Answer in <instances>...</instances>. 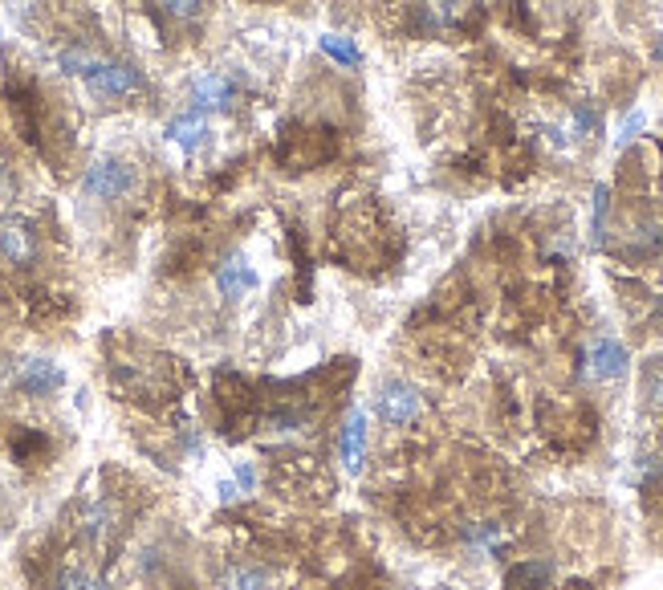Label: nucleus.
<instances>
[{
	"label": "nucleus",
	"instance_id": "f257e3e1",
	"mask_svg": "<svg viewBox=\"0 0 663 590\" xmlns=\"http://www.w3.org/2000/svg\"><path fill=\"white\" fill-rule=\"evenodd\" d=\"M82 82L98 94V98H127L135 90H143V74L127 62H102V57H94V62L86 66Z\"/></svg>",
	"mask_w": 663,
	"mask_h": 590
},
{
	"label": "nucleus",
	"instance_id": "f03ea898",
	"mask_svg": "<svg viewBox=\"0 0 663 590\" xmlns=\"http://www.w3.org/2000/svg\"><path fill=\"white\" fill-rule=\"evenodd\" d=\"M82 192L94 196V200H118V196H131L135 192V167L123 163V159H98L86 180H82Z\"/></svg>",
	"mask_w": 663,
	"mask_h": 590
},
{
	"label": "nucleus",
	"instance_id": "7ed1b4c3",
	"mask_svg": "<svg viewBox=\"0 0 663 590\" xmlns=\"http://www.w3.org/2000/svg\"><path fill=\"white\" fill-rule=\"evenodd\" d=\"M627 363H631V354H627V346L619 338H594L586 346V354H582V371L590 379H598V383L619 379L627 371Z\"/></svg>",
	"mask_w": 663,
	"mask_h": 590
},
{
	"label": "nucleus",
	"instance_id": "20e7f679",
	"mask_svg": "<svg viewBox=\"0 0 663 590\" xmlns=\"http://www.w3.org/2000/svg\"><path fill=\"white\" fill-rule=\"evenodd\" d=\"M419 407H424V399H419V391L411 383H387L375 399L379 420H387V424H411L419 416Z\"/></svg>",
	"mask_w": 663,
	"mask_h": 590
},
{
	"label": "nucleus",
	"instance_id": "39448f33",
	"mask_svg": "<svg viewBox=\"0 0 663 590\" xmlns=\"http://www.w3.org/2000/svg\"><path fill=\"white\" fill-rule=\"evenodd\" d=\"M17 383L29 395H49V391H57L66 383V371L57 367L53 359H25L21 371H17Z\"/></svg>",
	"mask_w": 663,
	"mask_h": 590
},
{
	"label": "nucleus",
	"instance_id": "423d86ee",
	"mask_svg": "<svg viewBox=\"0 0 663 590\" xmlns=\"http://www.w3.org/2000/svg\"><path fill=\"white\" fill-rule=\"evenodd\" d=\"M257 285V273H253V265L245 261V253H232V257H224V265L216 269V289L224 293V298H245V293Z\"/></svg>",
	"mask_w": 663,
	"mask_h": 590
},
{
	"label": "nucleus",
	"instance_id": "0eeeda50",
	"mask_svg": "<svg viewBox=\"0 0 663 590\" xmlns=\"http://www.w3.org/2000/svg\"><path fill=\"white\" fill-rule=\"evenodd\" d=\"M167 139L175 143V147H184L188 155L192 151H200L204 147V139H208V118H204V110H184V114H175L171 123H167Z\"/></svg>",
	"mask_w": 663,
	"mask_h": 590
},
{
	"label": "nucleus",
	"instance_id": "6e6552de",
	"mask_svg": "<svg viewBox=\"0 0 663 590\" xmlns=\"http://www.w3.org/2000/svg\"><path fill=\"white\" fill-rule=\"evenodd\" d=\"M338 452H342L346 472L363 468V456H367V416H363V411H350V416H346L342 436H338Z\"/></svg>",
	"mask_w": 663,
	"mask_h": 590
},
{
	"label": "nucleus",
	"instance_id": "1a4fd4ad",
	"mask_svg": "<svg viewBox=\"0 0 663 590\" xmlns=\"http://www.w3.org/2000/svg\"><path fill=\"white\" fill-rule=\"evenodd\" d=\"M232 94H236L232 78H228V74H216V70L200 74L196 86H192L196 110H224V106H232Z\"/></svg>",
	"mask_w": 663,
	"mask_h": 590
},
{
	"label": "nucleus",
	"instance_id": "9d476101",
	"mask_svg": "<svg viewBox=\"0 0 663 590\" xmlns=\"http://www.w3.org/2000/svg\"><path fill=\"white\" fill-rule=\"evenodd\" d=\"M269 570L265 566H253V562H240V566H228L224 578H220V590H269Z\"/></svg>",
	"mask_w": 663,
	"mask_h": 590
},
{
	"label": "nucleus",
	"instance_id": "9b49d317",
	"mask_svg": "<svg viewBox=\"0 0 663 590\" xmlns=\"http://www.w3.org/2000/svg\"><path fill=\"white\" fill-rule=\"evenodd\" d=\"M550 578H554V566H550V562H541V558H533V562L513 566L509 578H505V586H509V590H541Z\"/></svg>",
	"mask_w": 663,
	"mask_h": 590
},
{
	"label": "nucleus",
	"instance_id": "f8f14e48",
	"mask_svg": "<svg viewBox=\"0 0 663 590\" xmlns=\"http://www.w3.org/2000/svg\"><path fill=\"white\" fill-rule=\"evenodd\" d=\"M0 253H5L9 261H29L33 257L29 232L21 224H5V228H0Z\"/></svg>",
	"mask_w": 663,
	"mask_h": 590
},
{
	"label": "nucleus",
	"instance_id": "ddd939ff",
	"mask_svg": "<svg viewBox=\"0 0 663 590\" xmlns=\"http://www.w3.org/2000/svg\"><path fill=\"white\" fill-rule=\"evenodd\" d=\"M322 53H330L338 66H358V62H363V49H358L350 37H338V33L322 37Z\"/></svg>",
	"mask_w": 663,
	"mask_h": 590
},
{
	"label": "nucleus",
	"instance_id": "4468645a",
	"mask_svg": "<svg viewBox=\"0 0 663 590\" xmlns=\"http://www.w3.org/2000/svg\"><path fill=\"white\" fill-rule=\"evenodd\" d=\"M110 525H114V505L94 501V505L86 509V517H82V534H86V538H102Z\"/></svg>",
	"mask_w": 663,
	"mask_h": 590
},
{
	"label": "nucleus",
	"instance_id": "2eb2a0df",
	"mask_svg": "<svg viewBox=\"0 0 663 590\" xmlns=\"http://www.w3.org/2000/svg\"><path fill=\"white\" fill-rule=\"evenodd\" d=\"M53 590H102V582H98L86 566H66L62 574H57Z\"/></svg>",
	"mask_w": 663,
	"mask_h": 590
},
{
	"label": "nucleus",
	"instance_id": "dca6fc26",
	"mask_svg": "<svg viewBox=\"0 0 663 590\" xmlns=\"http://www.w3.org/2000/svg\"><path fill=\"white\" fill-rule=\"evenodd\" d=\"M94 57H98V53H90V49H82V45H70V49L57 53V66H62L66 74H74V78H82Z\"/></svg>",
	"mask_w": 663,
	"mask_h": 590
},
{
	"label": "nucleus",
	"instance_id": "f3484780",
	"mask_svg": "<svg viewBox=\"0 0 663 590\" xmlns=\"http://www.w3.org/2000/svg\"><path fill=\"white\" fill-rule=\"evenodd\" d=\"M501 538H505L501 525H493V521H480V525L468 529V546H476V550H497Z\"/></svg>",
	"mask_w": 663,
	"mask_h": 590
},
{
	"label": "nucleus",
	"instance_id": "a211bd4d",
	"mask_svg": "<svg viewBox=\"0 0 663 590\" xmlns=\"http://www.w3.org/2000/svg\"><path fill=\"white\" fill-rule=\"evenodd\" d=\"M598 127H602V114H598V106H594V102L574 106V135H594Z\"/></svg>",
	"mask_w": 663,
	"mask_h": 590
},
{
	"label": "nucleus",
	"instance_id": "6ab92c4d",
	"mask_svg": "<svg viewBox=\"0 0 663 590\" xmlns=\"http://www.w3.org/2000/svg\"><path fill=\"white\" fill-rule=\"evenodd\" d=\"M607 204H611V192H607V184H598V188H594V216H590V236H594V245L602 241V220H607Z\"/></svg>",
	"mask_w": 663,
	"mask_h": 590
},
{
	"label": "nucleus",
	"instance_id": "aec40b11",
	"mask_svg": "<svg viewBox=\"0 0 663 590\" xmlns=\"http://www.w3.org/2000/svg\"><path fill=\"white\" fill-rule=\"evenodd\" d=\"M643 123H647V118H643V110H631L627 118H623V123H619V135H615V147H627L639 131H643Z\"/></svg>",
	"mask_w": 663,
	"mask_h": 590
},
{
	"label": "nucleus",
	"instance_id": "412c9836",
	"mask_svg": "<svg viewBox=\"0 0 663 590\" xmlns=\"http://www.w3.org/2000/svg\"><path fill=\"white\" fill-rule=\"evenodd\" d=\"M232 485H236L240 493H253V489H257V464H253V460H240L236 472H232Z\"/></svg>",
	"mask_w": 663,
	"mask_h": 590
},
{
	"label": "nucleus",
	"instance_id": "4be33fe9",
	"mask_svg": "<svg viewBox=\"0 0 663 590\" xmlns=\"http://www.w3.org/2000/svg\"><path fill=\"white\" fill-rule=\"evenodd\" d=\"M301 424H306V411H277V416L269 420L273 432H297Z\"/></svg>",
	"mask_w": 663,
	"mask_h": 590
},
{
	"label": "nucleus",
	"instance_id": "5701e85b",
	"mask_svg": "<svg viewBox=\"0 0 663 590\" xmlns=\"http://www.w3.org/2000/svg\"><path fill=\"white\" fill-rule=\"evenodd\" d=\"M163 9L171 17H196L200 13V0H163Z\"/></svg>",
	"mask_w": 663,
	"mask_h": 590
},
{
	"label": "nucleus",
	"instance_id": "b1692460",
	"mask_svg": "<svg viewBox=\"0 0 663 590\" xmlns=\"http://www.w3.org/2000/svg\"><path fill=\"white\" fill-rule=\"evenodd\" d=\"M240 497H245V493H240V489H236L232 481H224V485L216 489V501H220V505H236Z\"/></svg>",
	"mask_w": 663,
	"mask_h": 590
},
{
	"label": "nucleus",
	"instance_id": "393cba45",
	"mask_svg": "<svg viewBox=\"0 0 663 590\" xmlns=\"http://www.w3.org/2000/svg\"><path fill=\"white\" fill-rule=\"evenodd\" d=\"M541 135H546V143H550V147H558V151H566V147H570V139H566L558 127H541Z\"/></svg>",
	"mask_w": 663,
	"mask_h": 590
},
{
	"label": "nucleus",
	"instance_id": "a878e982",
	"mask_svg": "<svg viewBox=\"0 0 663 590\" xmlns=\"http://www.w3.org/2000/svg\"><path fill=\"white\" fill-rule=\"evenodd\" d=\"M9 192V180H5V167H0V196H5Z\"/></svg>",
	"mask_w": 663,
	"mask_h": 590
},
{
	"label": "nucleus",
	"instance_id": "bb28decb",
	"mask_svg": "<svg viewBox=\"0 0 663 590\" xmlns=\"http://www.w3.org/2000/svg\"><path fill=\"white\" fill-rule=\"evenodd\" d=\"M655 53H659V57H663V41H659V49H655Z\"/></svg>",
	"mask_w": 663,
	"mask_h": 590
}]
</instances>
